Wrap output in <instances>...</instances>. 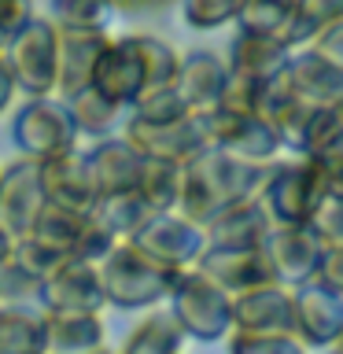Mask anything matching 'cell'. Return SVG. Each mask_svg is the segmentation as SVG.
I'll list each match as a JSON object with an SVG mask.
<instances>
[{"label": "cell", "mask_w": 343, "mask_h": 354, "mask_svg": "<svg viewBox=\"0 0 343 354\" xmlns=\"http://www.w3.org/2000/svg\"><path fill=\"white\" fill-rule=\"evenodd\" d=\"M4 44H8V33H4V30H0V52H4Z\"/></svg>", "instance_id": "obj_49"}, {"label": "cell", "mask_w": 343, "mask_h": 354, "mask_svg": "<svg viewBox=\"0 0 343 354\" xmlns=\"http://www.w3.org/2000/svg\"><path fill=\"white\" fill-rule=\"evenodd\" d=\"M192 266L199 273H207L218 288H225L229 295L273 281L270 262H266L262 248H210V243H207Z\"/></svg>", "instance_id": "obj_18"}, {"label": "cell", "mask_w": 343, "mask_h": 354, "mask_svg": "<svg viewBox=\"0 0 343 354\" xmlns=\"http://www.w3.org/2000/svg\"><path fill=\"white\" fill-rule=\"evenodd\" d=\"M232 328L240 332H292V288L266 281L232 295Z\"/></svg>", "instance_id": "obj_19"}, {"label": "cell", "mask_w": 343, "mask_h": 354, "mask_svg": "<svg viewBox=\"0 0 343 354\" xmlns=\"http://www.w3.org/2000/svg\"><path fill=\"white\" fill-rule=\"evenodd\" d=\"M11 248H15V236H11V232L0 225V266L11 262Z\"/></svg>", "instance_id": "obj_47"}, {"label": "cell", "mask_w": 343, "mask_h": 354, "mask_svg": "<svg viewBox=\"0 0 343 354\" xmlns=\"http://www.w3.org/2000/svg\"><path fill=\"white\" fill-rule=\"evenodd\" d=\"M292 8L295 0H240L232 22L243 33H262V37H277L284 44V33L292 26Z\"/></svg>", "instance_id": "obj_31"}, {"label": "cell", "mask_w": 343, "mask_h": 354, "mask_svg": "<svg viewBox=\"0 0 343 354\" xmlns=\"http://www.w3.org/2000/svg\"><path fill=\"white\" fill-rule=\"evenodd\" d=\"M126 240L133 248H140L144 254H151L155 262L177 266V270L192 266L199 259V251L207 248L203 225L188 221L181 210H151Z\"/></svg>", "instance_id": "obj_8"}, {"label": "cell", "mask_w": 343, "mask_h": 354, "mask_svg": "<svg viewBox=\"0 0 343 354\" xmlns=\"http://www.w3.org/2000/svg\"><path fill=\"white\" fill-rule=\"evenodd\" d=\"M284 77L295 88L299 100H306L310 107L317 104H343V63L321 55L317 48H292L284 63Z\"/></svg>", "instance_id": "obj_16"}, {"label": "cell", "mask_w": 343, "mask_h": 354, "mask_svg": "<svg viewBox=\"0 0 343 354\" xmlns=\"http://www.w3.org/2000/svg\"><path fill=\"white\" fill-rule=\"evenodd\" d=\"M66 111H71L74 126H77V137H89V140H100V137H111L122 118H126V111L118 104H111L104 93H96L93 85L85 88V93H77L71 100H63Z\"/></svg>", "instance_id": "obj_29"}, {"label": "cell", "mask_w": 343, "mask_h": 354, "mask_svg": "<svg viewBox=\"0 0 343 354\" xmlns=\"http://www.w3.org/2000/svg\"><path fill=\"white\" fill-rule=\"evenodd\" d=\"M93 354H111V351H107V347H100V351H93Z\"/></svg>", "instance_id": "obj_50"}, {"label": "cell", "mask_w": 343, "mask_h": 354, "mask_svg": "<svg viewBox=\"0 0 343 354\" xmlns=\"http://www.w3.org/2000/svg\"><path fill=\"white\" fill-rule=\"evenodd\" d=\"M185 347V332L177 328V321L170 317V310H148L137 328L126 336L118 354H181Z\"/></svg>", "instance_id": "obj_28"}, {"label": "cell", "mask_w": 343, "mask_h": 354, "mask_svg": "<svg viewBox=\"0 0 343 354\" xmlns=\"http://www.w3.org/2000/svg\"><path fill=\"white\" fill-rule=\"evenodd\" d=\"M0 354H44V310L0 303Z\"/></svg>", "instance_id": "obj_27"}, {"label": "cell", "mask_w": 343, "mask_h": 354, "mask_svg": "<svg viewBox=\"0 0 343 354\" xmlns=\"http://www.w3.org/2000/svg\"><path fill=\"white\" fill-rule=\"evenodd\" d=\"M107 33L100 30H59V59H55V96L71 100L93 85V71Z\"/></svg>", "instance_id": "obj_21"}, {"label": "cell", "mask_w": 343, "mask_h": 354, "mask_svg": "<svg viewBox=\"0 0 343 354\" xmlns=\"http://www.w3.org/2000/svg\"><path fill=\"white\" fill-rule=\"evenodd\" d=\"M325 248H332V243H325L310 225H270L262 240V254L270 262L273 281L284 288L306 284L314 277Z\"/></svg>", "instance_id": "obj_11"}, {"label": "cell", "mask_w": 343, "mask_h": 354, "mask_svg": "<svg viewBox=\"0 0 343 354\" xmlns=\"http://www.w3.org/2000/svg\"><path fill=\"white\" fill-rule=\"evenodd\" d=\"M343 188V159H270L259 185V203L273 225H306L317 199Z\"/></svg>", "instance_id": "obj_2"}, {"label": "cell", "mask_w": 343, "mask_h": 354, "mask_svg": "<svg viewBox=\"0 0 343 354\" xmlns=\"http://www.w3.org/2000/svg\"><path fill=\"white\" fill-rule=\"evenodd\" d=\"M37 284L30 277H22L11 262L0 266V303H33Z\"/></svg>", "instance_id": "obj_42"}, {"label": "cell", "mask_w": 343, "mask_h": 354, "mask_svg": "<svg viewBox=\"0 0 343 354\" xmlns=\"http://www.w3.org/2000/svg\"><path fill=\"white\" fill-rule=\"evenodd\" d=\"M44 314H100L107 306L104 288H100V273L93 262L82 259H66L44 277L33 292Z\"/></svg>", "instance_id": "obj_9"}, {"label": "cell", "mask_w": 343, "mask_h": 354, "mask_svg": "<svg viewBox=\"0 0 343 354\" xmlns=\"http://www.w3.org/2000/svg\"><path fill=\"white\" fill-rule=\"evenodd\" d=\"M225 77H229V71H225V59L218 52L192 48V52H181V63H177V74H174V88L192 115H203V111L221 104Z\"/></svg>", "instance_id": "obj_15"}, {"label": "cell", "mask_w": 343, "mask_h": 354, "mask_svg": "<svg viewBox=\"0 0 343 354\" xmlns=\"http://www.w3.org/2000/svg\"><path fill=\"white\" fill-rule=\"evenodd\" d=\"M93 88L104 93L122 111H129L133 100L144 93V59L133 33H107L93 71Z\"/></svg>", "instance_id": "obj_13"}, {"label": "cell", "mask_w": 343, "mask_h": 354, "mask_svg": "<svg viewBox=\"0 0 343 354\" xmlns=\"http://www.w3.org/2000/svg\"><path fill=\"white\" fill-rule=\"evenodd\" d=\"M292 332L306 351H325L343 339V292L306 281L292 288Z\"/></svg>", "instance_id": "obj_10"}, {"label": "cell", "mask_w": 343, "mask_h": 354, "mask_svg": "<svg viewBox=\"0 0 343 354\" xmlns=\"http://www.w3.org/2000/svg\"><path fill=\"white\" fill-rule=\"evenodd\" d=\"M100 288H104L107 306L118 310H151L166 303L170 288L177 281V266L155 262L151 254H144L140 248H133L129 240H118L104 259L96 262Z\"/></svg>", "instance_id": "obj_3"}, {"label": "cell", "mask_w": 343, "mask_h": 354, "mask_svg": "<svg viewBox=\"0 0 343 354\" xmlns=\"http://www.w3.org/2000/svg\"><path fill=\"white\" fill-rule=\"evenodd\" d=\"M340 19H343V0H295L284 44L288 48H303V44L314 41L317 30H325L328 22H340Z\"/></svg>", "instance_id": "obj_33"}, {"label": "cell", "mask_w": 343, "mask_h": 354, "mask_svg": "<svg viewBox=\"0 0 343 354\" xmlns=\"http://www.w3.org/2000/svg\"><path fill=\"white\" fill-rule=\"evenodd\" d=\"M115 8L107 0H52V22L59 30H100L107 33Z\"/></svg>", "instance_id": "obj_36"}, {"label": "cell", "mask_w": 343, "mask_h": 354, "mask_svg": "<svg viewBox=\"0 0 343 354\" xmlns=\"http://www.w3.org/2000/svg\"><path fill=\"white\" fill-rule=\"evenodd\" d=\"M229 354H310L295 332H240L229 328Z\"/></svg>", "instance_id": "obj_38"}, {"label": "cell", "mask_w": 343, "mask_h": 354, "mask_svg": "<svg viewBox=\"0 0 343 354\" xmlns=\"http://www.w3.org/2000/svg\"><path fill=\"white\" fill-rule=\"evenodd\" d=\"M306 111H310V104L295 96V88L288 85L284 71L277 74V77H270V82L262 85L259 100H254V115H259L262 122H270V126L277 129V137H281L284 148H292V140H295V133H299V122L306 118Z\"/></svg>", "instance_id": "obj_26"}, {"label": "cell", "mask_w": 343, "mask_h": 354, "mask_svg": "<svg viewBox=\"0 0 343 354\" xmlns=\"http://www.w3.org/2000/svg\"><path fill=\"white\" fill-rule=\"evenodd\" d=\"M295 155L306 159H343V104H317L299 122L292 140Z\"/></svg>", "instance_id": "obj_24"}, {"label": "cell", "mask_w": 343, "mask_h": 354, "mask_svg": "<svg viewBox=\"0 0 343 354\" xmlns=\"http://www.w3.org/2000/svg\"><path fill=\"white\" fill-rule=\"evenodd\" d=\"M118 243V236L111 232L107 225H100V221L93 214H85L82 221V232H77V240H74V251H71V259H82V262H100L104 254L111 251Z\"/></svg>", "instance_id": "obj_41"}, {"label": "cell", "mask_w": 343, "mask_h": 354, "mask_svg": "<svg viewBox=\"0 0 343 354\" xmlns=\"http://www.w3.org/2000/svg\"><path fill=\"white\" fill-rule=\"evenodd\" d=\"M181 181H185V166L181 162L148 159V155H144V166H140V177H137V196L144 199L148 210H177Z\"/></svg>", "instance_id": "obj_30"}, {"label": "cell", "mask_w": 343, "mask_h": 354, "mask_svg": "<svg viewBox=\"0 0 343 354\" xmlns=\"http://www.w3.org/2000/svg\"><path fill=\"white\" fill-rule=\"evenodd\" d=\"M133 41H137L140 59H144V93H148V88H159V85H174L181 52H177L166 37H155V33H133Z\"/></svg>", "instance_id": "obj_35"}, {"label": "cell", "mask_w": 343, "mask_h": 354, "mask_svg": "<svg viewBox=\"0 0 343 354\" xmlns=\"http://www.w3.org/2000/svg\"><path fill=\"white\" fill-rule=\"evenodd\" d=\"M15 77H11V71H8V63H4V52H0V118L11 111V104H15Z\"/></svg>", "instance_id": "obj_45"}, {"label": "cell", "mask_w": 343, "mask_h": 354, "mask_svg": "<svg viewBox=\"0 0 343 354\" xmlns=\"http://www.w3.org/2000/svg\"><path fill=\"white\" fill-rule=\"evenodd\" d=\"M310 48H317L321 55H328V59L343 63V19H340V22H328L325 30H317L314 41H310Z\"/></svg>", "instance_id": "obj_44"}, {"label": "cell", "mask_w": 343, "mask_h": 354, "mask_svg": "<svg viewBox=\"0 0 343 354\" xmlns=\"http://www.w3.org/2000/svg\"><path fill=\"white\" fill-rule=\"evenodd\" d=\"M44 207V192H41V174L33 159H19L0 166V225L11 236H30L33 221H37Z\"/></svg>", "instance_id": "obj_14"}, {"label": "cell", "mask_w": 343, "mask_h": 354, "mask_svg": "<svg viewBox=\"0 0 343 354\" xmlns=\"http://www.w3.org/2000/svg\"><path fill=\"white\" fill-rule=\"evenodd\" d=\"M270 214L262 210L259 196H248L240 203L225 207L214 221L203 225V236L210 248H262L266 232H270Z\"/></svg>", "instance_id": "obj_22"}, {"label": "cell", "mask_w": 343, "mask_h": 354, "mask_svg": "<svg viewBox=\"0 0 343 354\" xmlns=\"http://www.w3.org/2000/svg\"><path fill=\"white\" fill-rule=\"evenodd\" d=\"M262 174H266V162H248V159H237V155H225L218 148H207L192 162H185L177 210L188 221H196V225H207L225 207L259 192Z\"/></svg>", "instance_id": "obj_1"}, {"label": "cell", "mask_w": 343, "mask_h": 354, "mask_svg": "<svg viewBox=\"0 0 343 354\" xmlns=\"http://www.w3.org/2000/svg\"><path fill=\"white\" fill-rule=\"evenodd\" d=\"M321 354H340V343H332V347H325Z\"/></svg>", "instance_id": "obj_48"}, {"label": "cell", "mask_w": 343, "mask_h": 354, "mask_svg": "<svg viewBox=\"0 0 343 354\" xmlns=\"http://www.w3.org/2000/svg\"><path fill=\"white\" fill-rule=\"evenodd\" d=\"M37 174H41L44 203L82 210V214L93 210L96 185H93V174H89L85 151H66V155H55V159H44L37 162Z\"/></svg>", "instance_id": "obj_17"}, {"label": "cell", "mask_w": 343, "mask_h": 354, "mask_svg": "<svg viewBox=\"0 0 343 354\" xmlns=\"http://www.w3.org/2000/svg\"><path fill=\"white\" fill-rule=\"evenodd\" d=\"M199 126H203L210 148L248 162H270L284 151V144L270 122H262L254 111H243V107L218 104L199 115Z\"/></svg>", "instance_id": "obj_7"}, {"label": "cell", "mask_w": 343, "mask_h": 354, "mask_svg": "<svg viewBox=\"0 0 343 354\" xmlns=\"http://www.w3.org/2000/svg\"><path fill=\"white\" fill-rule=\"evenodd\" d=\"M306 225L325 243H343V188H332V192H325L317 199V207L310 210Z\"/></svg>", "instance_id": "obj_39"}, {"label": "cell", "mask_w": 343, "mask_h": 354, "mask_svg": "<svg viewBox=\"0 0 343 354\" xmlns=\"http://www.w3.org/2000/svg\"><path fill=\"white\" fill-rule=\"evenodd\" d=\"M122 137L148 159H170V162H192L199 151H207V133L199 126V115H181L174 122H133L122 118Z\"/></svg>", "instance_id": "obj_12"}, {"label": "cell", "mask_w": 343, "mask_h": 354, "mask_svg": "<svg viewBox=\"0 0 343 354\" xmlns=\"http://www.w3.org/2000/svg\"><path fill=\"white\" fill-rule=\"evenodd\" d=\"M104 347L100 314H44V354H93Z\"/></svg>", "instance_id": "obj_25"}, {"label": "cell", "mask_w": 343, "mask_h": 354, "mask_svg": "<svg viewBox=\"0 0 343 354\" xmlns=\"http://www.w3.org/2000/svg\"><path fill=\"white\" fill-rule=\"evenodd\" d=\"M240 0H181V19L192 30H218L232 22Z\"/></svg>", "instance_id": "obj_40"}, {"label": "cell", "mask_w": 343, "mask_h": 354, "mask_svg": "<svg viewBox=\"0 0 343 354\" xmlns=\"http://www.w3.org/2000/svg\"><path fill=\"white\" fill-rule=\"evenodd\" d=\"M55 59H59V26L48 15H33L4 44V63L15 88L26 96H55Z\"/></svg>", "instance_id": "obj_6"}, {"label": "cell", "mask_w": 343, "mask_h": 354, "mask_svg": "<svg viewBox=\"0 0 343 354\" xmlns=\"http://www.w3.org/2000/svg\"><path fill=\"white\" fill-rule=\"evenodd\" d=\"M100 225H107L115 232L118 240H126L133 229L140 225L144 218L151 214L148 207H144V199L137 196V188H129V192H111V196H96L93 210H89Z\"/></svg>", "instance_id": "obj_32"}, {"label": "cell", "mask_w": 343, "mask_h": 354, "mask_svg": "<svg viewBox=\"0 0 343 354\" xmlns=\"http://www.w3.org/2000/svg\"><path fill=\"white\" fill-rule=\"evenodd\" d=\"M85 214H89V210H85ZM85 214H82V210H66V207L44 203V207H41V214H37V221H33V229H30V236L44 240L48 248L63 251L66 259H71L74 240H77V232H82Z\"/></svg>", "instance_id": "obj_34"}, {"label": "cell", "mask_w": 343, "mask_h": 354, "mask_svg": "<svg viewBox=\"0 0 343 354\" xmlns=\"http://www.w3.org/2000/svg\"><path fill=\"white\" fill-rule=\"evenodd\" d=\"M292 48L281 44L277 37H262V33H243L237 30L229 52H225V71L237 77H248V82H270L284 71Z\"/></svg>", "instance_id": "obj_23"}, {"label": "cell", "mask_w": 343, "mask_h": 354, "mask_svg": "<svg viewBox=\"0 0 343 354\" xmlns=\"http://www.w3.org/2000/svg\"><path fill=\"white\" fill-rule=\"evenodd\" d=\"M59 262H66V254L48 248V243L37 240V236H19L15 248H11V266H15L22 277H30L33 284H41Z\"/></svg>", "instance_id": "obj_37"}, {"label": "cell", "mask_w": 343, "mask_h": 354, "mask_svg": "<svg viewBox=\"0 0 343 354\" xmlns=\"http://www.w3.org/2000/svg\"><path fill=\"white\" fill-rule=\"evenodd\" d=\"M166 310L185 332V339L196 343H218L232 328V295L218 288L207 273L196 266H185L166 295Z\"/></svg>", "instance_id": "obj_4"}, {"label": "cell", "mask_w": 343, "mask_h": 354, "mask_svg": "<svg viewBox=\"0 0 343 354\" xmlns=\"http://www.w3.org/2000/svg\"><path fill=\"white\" fill-rule=\"evenodd\" d=\"M111 8H122V11H159V8H166L170 0H107Z\"/></svg>", "instance_id": "obj_46"}, {"label": "cell", "mask_w": 343, "mask_h": 354, "mask_svg": "<svg viewBox=\"0 0 343 354\" xmlns=\"http://www.w3.org/2000/svg\"><path fill=\"white\" fill-rule=\"evenodd\" d=\"M33 15H37V11H33V0H0V30H4L8 37L26 26Z\"/></svg>", "instance_id": "obj_43"}, {"label": "cell", "mask_w": 343, "mask_h": 354, "mask_svg": "<svg viewBox=\"0 0 343 354\" xmlns=\"http://www.w3.org/2000/svg\"><path fill=\"white\" fill-rule=\"evenodd\" d=\"M11 140L22 159L44 162L55 155L77 151V126L59 96H26L11 118Z\"/></svg>", "instance_id": "obj_5"}, {"label": "cell", "mask_w": 343, "mask_h": 354, "mask_svg": "<svg viewBox=\"0 0 343 354\" xmlns=\"http://www.w3.org/2000/svg\"><path fill=\"white\" fill-rule=\"evenodd\" d=\"M85 162H89V174H93L96 196H111V192H129V188H137L144 155L133 148L122 133H111V137L93 140V148L85 151Z\"/></svg>", "instance_id": "obj_20"}]
</instances>
